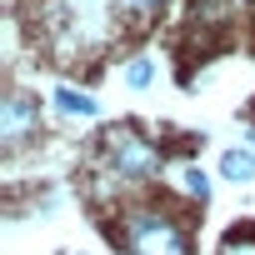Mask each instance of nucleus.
<instances>
[{
	"label": "nucleus",
	"mask_w": 255,
	"mask_h": 255,
	"mask_svg": "<svg viewBox=\"0 0 255 255\" xmlns=\"http://www.w3.org/2000/svg\"><path fill=\"white\" fill-rule=\"evenodd\" d=\"M125 255H190V230L160 205H125L115 220Z\"/></svg>",
	"instance_id": "f257e3e1"
},
{
	"label": "nucleus",
	"mask_w": 255,
	"mask_h": 255,
	"mask_svg": "<svg viewBox=\"0 0 255 255\" xmlns=\"http://www.w3.org/2000/svg\"><path fill=\"white\" fill-rule=\"evenodd\" d=\"M100 165H105L110 185H145V180H155V175L165 170L160 150H155L140 130H130V125L105 130V140H100Z\"/></svg>",
	"instance_id": "f03ea898"
},
{
	"label": "nucleus",
	"mask_w": 255,
	"mask_h": 255,
	"mask_svg": "<svg viewBox=\"0 0 255 255\" xmlns=\"http://www.w3.org/2000/svg\"><path fill=\"white\" fill-rule=\"evenodd\" d=\"M40 130V100H30L25 90H10L5 105H0V145H5V155L25 150V140Z\"/></svg>",
	"instance_id": "7ed1b4c3"
},
{
	"label": "nucleus",
	"mask_w": 255,
	"mask_h": 255,
	"mask_svg": "<svg viewBox=\"0 0 255 255\" xmlns=\"http://www.w3.org/2000/svg\"><path fill=\"white\" fill-rule=\"evenodd\" d=\"M170 180L180 185V195H185V200H195V205H205V200H210V175H205L195 160H180V165L170 170Z\"/></svg>",
	"instance_id": "20e7f679"
},
{
	"label": "nucleus",
	"mask_w": 255,
	"mask_h": 255,
	"mask_svg": "<svg viewBox=\"0 0 255 255\" xmlns=\"http://www.w3.org/2000/svg\"><path fill=\"white\" fill-rule=\"evenodd\" d=\"M220 175H225L230 185H250V180H255V150H250V145H230V150L220 155Z\"/></svg>",
	"instance_id": "39448f33"
},
{
	"label": "nucleus",
	"mask_w": 255,
	"mask_h": 255,
	"mask_svg": "<svg viewBox=\"0 0 255 255\" xmlns=\"http://www.w3.org/2000/svg\"><path fill=\"white\" fill-rule=\"evenodd\" d=\"M55 110H60V115H70V120H95V115H100L95 95L70 90V85H60V90H55Z\"/></svg>",
	"instance_id": "423d86ee"
},
{
	"label": "nucleus",
	"mask_w": 255,
	"mask_h": 255,
	"mask_svg": "<svg viewBox=\"0 0 255 255\" xmlns=\"http://www.w3.org/2000/svg\"><path fill=\"white\" fill-rule=\"evenodd\" d=\"M150 80H155V65H150L145 55H140V60H130V65H125V85H130V90H145Z\"/></svg>",
	"instance_id": "0eeeda50"
},
{
	"label": "nucleus",
	"mask_w": 255,
	"mask_h": 255,
	"mask_svg": "<svg viewBox=\"0 0 255 255\" xmlns=\"http://www.w3.org/2000/svg\"><path fill=\"white\" fill-rule=\"evenodd\" d=\"M115 5H120L125 15H140V20H145V15H160V10H165V0H115Z\"/></svg>",
	"instance_id": "6e6552de"
}]
</instances>
